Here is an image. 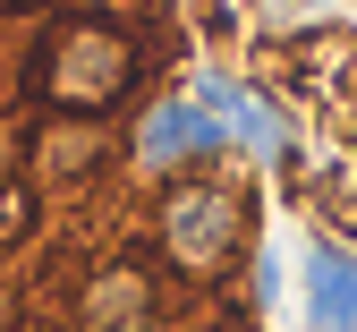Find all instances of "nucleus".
Masks as SVG:
<instances>
[{
    "instance_id": "3",
    "label": "nucleus",
    "mask_w": 357,
    "mask_h": 332,
    "mask_svg": "<svg viewBox=\"0 0 357 332\" xmlns=\"http://www.w3.org/2000/svg\"><path fill=\"white\" fill-rule=\"evenodd\" d=\"M221 145H230V128H221L196 94H178V103H153L145 128H137V162L162 179V171H188V162H213Z\"/></svg>"
},
{
    "instance_id": "2",
    "label": "nucleus",
    "mask_w": 357,
    "mask_h": 332,
    "mask_svg": "<svg viewBox=\"0 0 357 332\" xmlns=\"http://www.w3.org/2000/svg\"><path fill=\"white\" fill-rule=\"evenodd\" d=\"M238 247H247V205L230 196V187H170L162 196V256L178 273L213 281Z\"/></svg>"
},
{
    "instance_id": "6",
    "label": "nucleus",
    "mask_w": 357,
    "mask_h": 332,
    "mask_svg": "<svg viewBox=\"0 0 357 332\" xmlns=\"http://www.w3.org/2000/svg\"><path fill=\"white\" fill-rule=\"evenodd\" d=\"M306 315L315 332H357V256L306 247Z\"/></svg>"
},
{
    "instance_id": "7",
    "label": "nucleus",
    "mask_w": 357,
    "mask_h": 332,
    "mask_svg": "<svg viewBox=\"0 0 357 332\" xmlns=\"http://www.w3.org/2000/svg\"><path fill=\"white\" fill-rule=\"evenodd\" d=\"M26 222H34V196H26L17 179H0V247H9V239H26Z\"/></svg>"
},
{
    "instance_id": "1",
    "label": "nucleus",
    "mask_w": 357,
    "mask_h": 332,
    "mask_svg": "<svg viewBox=\"0 0 357 332\" xmlns=\"http://www.w3.org/2000/svg\"><path fill=\"white\" fill-rule=\"evenodd\" d=\"M128 85H137V43L111 17H68V26L43 34V52L26 60V94L52 103V111H77V120H102Z\"/></svg>"
},
{
    "instance_id": "4",
    "label": "nucleus",
    "mask_w": 357,
    "mask_h": 332,
    "mask_svg": "<svg viewBox=\"0 0 357 332\" xmlns=\"http://www.w3.org/2000/svg\"><path fill=\"white\" fill-rule=\"evenodd\" d=\"M153 324V281L145 264H102L77 290V332H145Z\"/></svg>"
},
{
    "instance_id": "8",
    "label": "nucleus",
    "mask_w": 357,
    "mask_h": 332,
    "mask_svg": "<svg viewBox=\"0 0 357 332\" xmlns=\"http://www.w3.org/2000/svg\"><path fill=\"white\" fill-rule=\"evenodd\" d=\"M0 332H17V290L0 281Z\"/></svg>"
},
{
    "instance_id": "9",
    "label": "nucleus",
    "mask_w": 357,
    "mask_h": 332,
    "mask_svg": "<svg viewBox=\"0 0 357 332\" xmlns=\"http://www.w3.org/2000/svg\"><path fill=\"white\" fill-rule=\"evenodd\" d=\"M204 332H230V324H204Z\"/></svg>"
},
{
    "instance_id": "5",
    "label": "nucleus",
    "mask_w": 357,
    "mask_h": 332,
    "mask_svg": "<svg viewBox=\"0 0 357 332\" xmlns=\"http://www.w3.org/2000/svg\"><path fill=\"white\" fill-rule=\"evenodd\" d=\"M196 103H204L221 128H230V145H255V154H289V128H281L273 111H264L247 85H230V77H196Z\"/></svg>"
}]
</instances>
